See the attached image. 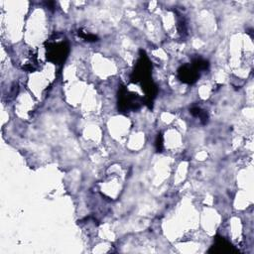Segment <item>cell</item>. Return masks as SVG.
I'll list each match as a JSON object with an SVG mask.
<instances>
[{
    "label": "cell",
    "mask_w": 254,
    "mask_h": 254,
    "mask_svg": "<svg viewBox=\"0 0 254 254\" xmlns=\"http://www.w3.org/2000/svg\"><path fill=\"white\" fill-rule=\"evenodd\" d=\"M155 147H156V150L157 152H162L163 148H164V145H163V136L161 133H159L157 135V138H156V141H155Z\"/></svg>",
    "instance_id": "9"
},
{
    "label": "cell",
    "mask_w": 254,
    "mask_h": 254,
    "mask_svg": "<svg viewBox=\"0 0 254 254\" xmlns=\"http://www.w3.org/2000/svg\"><path fill=\"white\" fill-rule=\"evenodd\" d=\"M142 104H144V100L140 96L129 92L124 86L120 88L118 95V108L121 111L128 112L137 110Z\"/></svg>",
    "instance_id": "3"
},
{
    "label": "cell",
    "mask_w": 254,
    "mask_h": 254,
    "mask_svg": "<svg viewBox=\"0 0 254 254\" xmlns=\"http://www.w3.org/2000/svg\"><path fill=\"white\" fill-rule=\"evenodd\" d=\"M190 114L192 116L199 118V120H200V122L202 124H206L207 123V121H208V114H207V112L205 110L201 109L198 106H193V107H191L190 109Z\"/></svg>",
    "instance_id": "6"
},
{
    "label": "cell",
    "mask_w": 254,
    "mask_h": 254,
    "mask_svg": "<svg viewBox=\"0 0 254 254\" xmlns=\"http://www.w3.org/2000/svg\"><path fill=\"white\" fill-rule=\"evenodd\" d=\"M151 70L152 64L148 57L146 56L145 52L141 50L139 59L132 71L130 78L132 82L141 84L142 89L145 92V104H147L150 108L152 107L153 100L156 97L158 91L156 84L151 79Z\"/></svg>",
    "instance_id": "1"
},
{
    "label": "cell",
    "mask_w": 254,
    "mask_h": 254,
    "mask_svg": "<svg viewBox=\"0 0 254 254\" xmlns=\"http://www.w3.org/2000/svg\"><path fill=\"white\" fill-rule=\"evenodd\" d=\"M200 75V71H198L192 64H183L178 68L177 76L178 78L187 84L194 83Z\"/></svg>",
    "instance_id": "4"
},
{
    "label": "cell",
    "mask_w": 254,
    "mask_h": 254,
    "mask_svg": "<svg viewBox=\"0 0 254 254\" xmlns=\"http://www.w3.org/2000/svg\"><path fill=\"white\" fill-rule=\"evenodd\" d=\"M47 60L55 64H62L67 58L69 46L67 41L56 37L46 43Z\"/></svg>",
    "instance_id": "2"
},
{
    "label": "cell",
    "mask_w": 254,
    "mask_h": 254,
    "mask_svg": "<svg viewBox=\"0 0 254 254\" xmlns=\"http://www.w3.org/2000/svg\"><path fill=\"white\" fill-rule=\"evenodd\" d=\"M191 64L198 70V71H201V70H206L209 66V64L206 60L196 56L194 57L192 60H191Z\"/></svg>",
    "instance_id": "7"
},
{
    "label": "cell",
    "mask_w": 254,
    "mask_h": 254,
    "mask_svg": "<svg viewBox=\"0 0 254 254\" xmlns=\"http://www.w3.org/2000/svg\"><path fill=\"white\" fill-rule=\"evenodd\" d=\"M77 34H78V36H79L80 38H82L83 40H85V41H87V42H96V41H98V38H97L95 35L89 34V33L85 32V31L78 30Z\"/></svg>",
    "instance_id": "8"
},
{
    "label": "cell",
    "mask_w": 254,
    "mask_h": 254,
    "mask_svg": "<svg viewBox=\"0 0 254 254\" xmlns=\"http://www.w3.org/2000/svg\"><path fill=\"white\" fill-rule=\"evenodd\" d=\"M239 251L232 246V244L227 241L222 236H215L214 243L208 250V253H215V254H232V253H238Z\"/></svg>",
    "instance_id": "5"
}]
</instances>
